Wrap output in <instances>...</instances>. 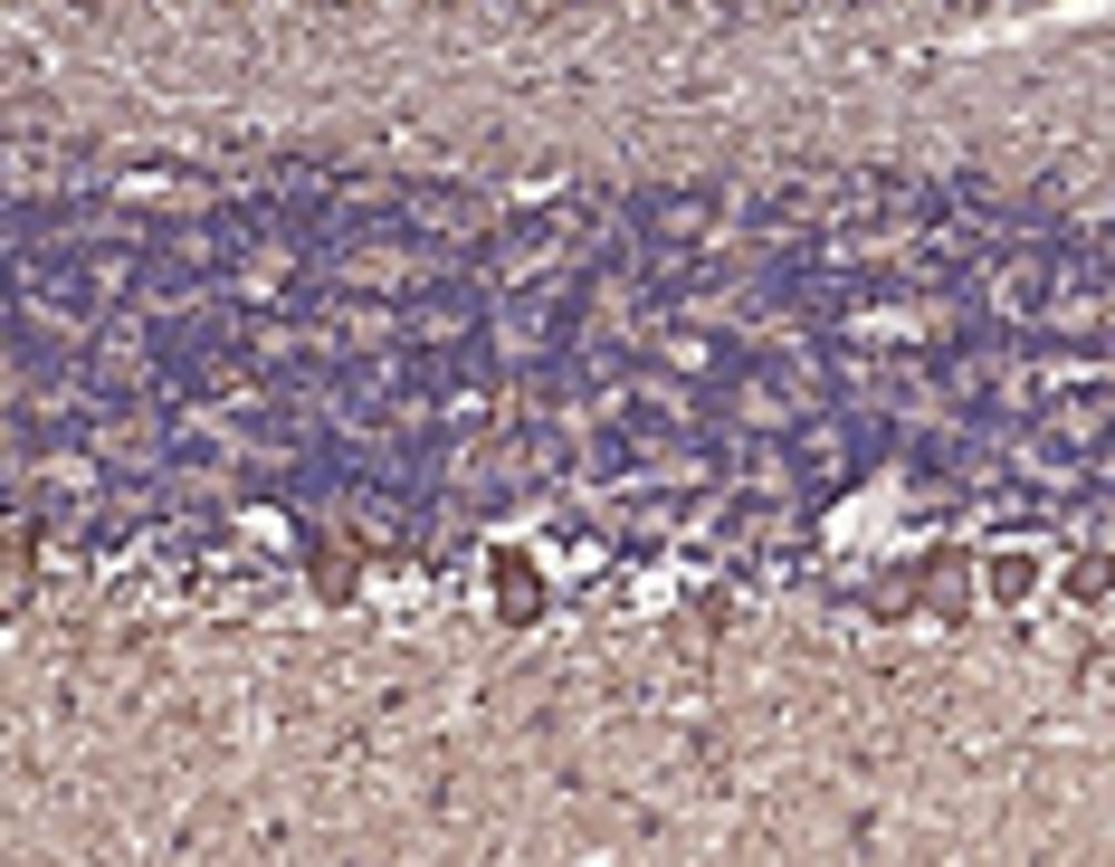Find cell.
I'll return each mask as SVG.
<instances>
[{
	"instance_id": "obj_1",
	"label": "cell",
	"mask_w": 1115,
	"mask_h": 867,
	"mask_svg": "<svg viewBox=\"0 0 1115 867\" xmlns=\"http://www.w3.org/2000/svg\"><path fill=\"white\" fill-rule=\"evenodd\" d=\"M497 601H505V620H534V610H544V582H534L515 553H497Z\"/></svg>"
}]
</instances>
